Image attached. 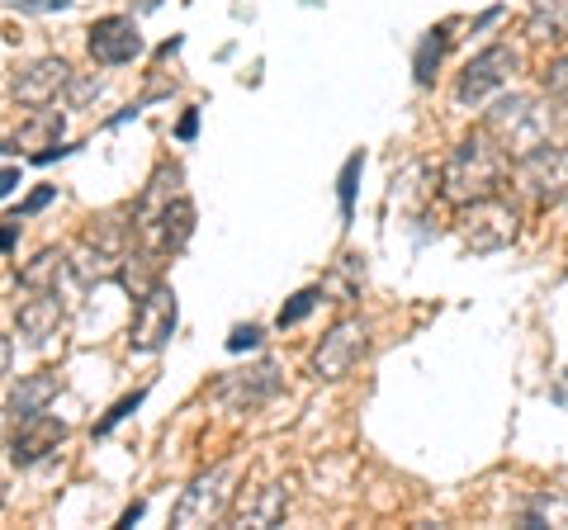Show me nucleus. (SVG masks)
Listing matches in <instances>:
<instances>
[{
    "instance_id": "nucleus-26",
    "label": "nucleus",
    "mask_w": 568,
    "mask_h": 530,
    "mask_svg": "<svg viewBox=\"0 0 568 530\" xmlns=\"http://www.w3.org/2000/svg\"><path fill=\"white\" fill-rule=\"evenodd\" d=\"M361 156H351V162L342 166V218H351V204H355V175H361Z\"/></svg>"
},
{
    "instance_id": "nucleus-5",
    "label": "nucleus",
    "mask_w": 568,
    "mask_h": 530,
    "mask_svg": "<svg viewBox=\"0 0 568 530\" xmlns=\"http://www.w3.org/2000/svg\"><path fill=\"white\" fill-rule=\"evenodd\" d=\"M237 473H242L237 459H223V465L194 473L190 488L181 492V502H175V511H171V526L194 530V526H219V521H227L233 498H237Z\"/></svg>"
},
{
    "instance_id": "nucleus-22",
    "label": "nucleus",
    "mask_w": 568,
    "mask_h": 530,
    "mask_svg": "<svg viewBox=\"0 0 568 530\" xmlns=\"http://www.w3.org/2000/svg\"><path fill=\"white\" fill-rule=\"evenodd\" d=\"M446 43H450L446 29H432V33H426V43H422V52H417V85H432L436 62L446 58Z\"/></svg>"
},
{
    "instance_id": "nucleus-15",
    "label": "nucleus",
    "mask_w": 568,
    "mask_h": 530,
    "mask_svg": "<svg viewBox=\"0 0 568 530\" xmlns=\"http://www.w3.org/2000/svg\"><path fill=\"white\" fill-rule=\"evenodd\" d=\"M62 129H67V119L58 114V110H33V119L24 123L20 133L14 137H6V143H0V152H33V162H52V156H58L62 147Z\"/></svg>"
},
{
    "instance_id": "nucleus-7",
    "label": "nucleus",
    "mask_w": 568,
    "mask_h": 530,
    "mask_svg": "<svg viewBox=\"0 0 568 530\" xmlns=\"http://www.w3.org/2000/svg\"><path fill=\"white\" fill-rule=\"evenodd\" d=\"M511 185L536 208H549V204H564V190H568V152L564 147H536L511 162Z\"/></svg>"
},
{
    "instance_id": "nucleus-34",
    "label": "nucleus",
    "mask_w": 568,
    "mask_h": 530,
    "mask_svg": "<svg viewBox=\"0 0 568 530\" xmlns=\"http://www.w3.org/2000/svg\"><path fill=\"white\" fill-rule=\"evenodd\" d=\"M555 398H559V402H568V369H564L559 384H555Z\"/></svg>"
},
{
    "instance_id": "nucleus-36",
    "label": "nucleus",
    "mask_w": 568,
    "mask_h": 530,
    "mask_svg": "<svg viewBox=\"0 0 568 530\" xmlns=\"http://www.w3.org/2000/svg\"><path fill=\"white\" fill-rule=\"evenodd\" d=\"M564 204H568V190H564Z\"/></svg>"
},
{
    "instance_id": "nucleus-21",
    "label": "nucleus",
    "mask_w": 568,
    "mask_h": 530,
    "mask_svg": "<svg viewBox=\"0 0 568 530\" xmlns=\"http://www.w3.org/2000/svg\"><path fill=\"white\" fill-rule=\"evenodd\" d=\"M530 29H536V39H559L568 29V0H536Z\"/></svg>"
},
{
    "instance_id": "nucleus-28",
    "label": "nucleus",
    "mask_w": 568,
    "mask_h": 530,
    "mask_svg": "<svg viewBox=\"0 0 568 530\" xmlns=\"http://www.w3.org/2000/svg\"><path fill=\"white\" fill-rule=\"evenodd\" d=\"M256 342H261V327L246 323V327H237L233 337H227V350H246V346H256Z\"/></svg>"
},
{
    "instance_id": "nucleus-20",
    "label": "nucleus",
    "mask_w": 568,
    "mask_h": 530,
    "mask_svg": "<svg viewBox=\"0 0 568 530\" xmlns=\"http://www.w3.org/2000/svg\"><path fill=\"white\" fill-rule=\"evenodd\" d=\"M62 271H67V252H39L33 256L24 271H20V285L29 289V294H39V289H58V279H62Z\"/></svg>"
},
{
    "instance_id": "nucleus-16",
    "label": "nucleus",
    "mask_w": 568,
    "mask_h": 530,
    "mask_svg": "<svg viewBox=\"0 0 568 530\" xmlns=\"http://www.w3.org/2000/svg\"><path fill=\"white\" fill-rule=\"evenodd\" d=\"M14 317H20V337H24L29 346H48V342L62 332L67 308H62L58 289H39L33 298H24L20 313H14Z\"/></svg>"
},
{
    "instance_id": "nucleus-27",
    "label": "nucleus",
    "mask_w": 568,
    "mask_h": 530,
    "mask_svg": "<svg viewBox=\"0 0 568 530\" xmlns=\"http://www.w3.org/2000/svg\"><path fill=\"white\" fill-rule=\"evenodd\" d=\"M52 194H58L52 185H39V190H33L29 200L20 204V218H29V214H39V208H48V204H52Z\"/></svg>"
},
{
    "instance_id": "nucleus-31",
    "label": "nucleus",
    "mask_w": 568,
    "mask_h": 530,
    "mask_svg": "<svg viewBox=\"0 0 568 530\" xmlns=\"http://www.w3.org/2000/svg\"><path fill=\"white\" fill-rule=\"evenodd\" d=\"M14 233H20V214H14L6 227H0V252H10V246H14Z\"/></svg>"
},
{
    "instance_id": "nucleus-13",
    "label": "nucleus",
    "mask_w": 568,
    "mask_h": 530,
    "mask_svg": "<svg viewBox=\"0 0 568 530\" xmlns=\"http://www.w3.org/2000/svg\"><path fill=\"white\" fill-rule=\"evenodd\" d=\"M85 48H91V58L100 67H123L133 62L142 52V33H138V20L133 14H104L85 29Z\"/></svg>"
},
{
    "instance_id": "nucleus-3",
    "label": "nucleus",
    "mask_w": 568,
    "mask_h": 530,
    "mask_svg": "<svg viewBox=\"0 0 568 530\" xmlns=\"http://www.w3.org/2000/svg\"><path fill=\"white\" fill-rule=\"evenodd\" d=\"M484 133L511 156V162H517V156L549 143V110L530 95H503L484 114Z\"/></svg>"
},
{
    "instance_id": "nucleus-17",
    "label": "nucleus",
    "mask_w": 568,
    "mask_h": 530,
    "mask_svg": "<svg viewBox=\"0 0 568 530\" xmlns=\"http://www.w3.org/2000/svg\"><path fill=\"white\" fill-rule=\"evenodd\" d=\"M175 194H185V190H181V166H162V171H156L152 181H148V190H142V200L133 204V237L148 233V227L162 218V208L175 200Z\"/></svg>"
},
{
    "instance_id": "nucleus-9",
    "label": "nucleus",
    "mask_w": 568,
    "mask_h": 530,
    "mask_svg": "<svg viewBox=\"0 0 568 530\" xmlns=\"http://www.w3.org/2000/svg\"><path fill=\"white\" fill-rule=\"evenodd\" d=\"M521 67V52L511 48V43H493V48H484V52H474V58L465 62V72H459V81H455V100L465 104H484L497 85H503L511 72Z\"/></svg>"
},
{
    "instance_id": "nucleus-32",
    "label": "nucleus",
    "mask_w": 568,
    "mask_h": 530,
    "mask_svg": "<svg viewBox=\"0 0 568 530\" xmlns=\"http://www.w3.org/2000/svg\"><path fill=\"white\" fill-rule=\"evenodd\" d=\"M14 185H20V171H14V166H6V171H0V200H6V194H10Z\"/></svg>"
},
{
    "instance_id": "nucleus-23",
    "label": "nucleus",
    "mask_w": 568,
    "mask_h": 530,
    "mask_svg": "<svg viewBox=\"0 0 568 530\" xmlns=\"http://www.w3.org/2000/svg\"><path fill=\"white\" fill-rule=\"evenodd\" d=\"M317 298H323L317 289H298V294L290 298V304L280 308V317H275V323H280V327H294V323H304V317L317 308Z\"/></svg>"
},
{
    "instance_id": "nucleus-1",
    "label": "nucleus",
    "mask_w": 568,
    "mask_h": 530,
    "mask_svg": "<svg viewBox=\"0 0 568 530\" xmlns=\"http://www.w3.org/2000/svg\"><path fill=\"white\" fill-rule=\"evenodd\" d=\"M507 181H511V156L497 147L484 129H478L446 156L436 190H440V200H446L450 208H459V204L488 200V194H503Z\"/></svg>"
},
{
    "instance_id": "nucleus-24",
    "label": "nucleus",
    "mask_w": 568,
    "mask_h": 530,
    "mask_svg": "<svg viewBox=\"0 0 568 530\" xmlns=\"http://www.w3.org/2000/svg\"><path fill=\"white\" fill-rule=\"evenodd\" d=\"M142 398H148V394H142V388H138V394H129V398H119V402H114V408H110V412H104V417L95 421V436H110V431L119 427V421H123V417H133V412L142 408Z\"/></svg>"
},
{
    "instance_id": "nucleus-33",
    "label": "nucleus",
    "mask_w": 568,
    "mask_h": 530,
    "mask_svg": "<svg viewBox=\"0 0 568 530\" xmlns=\"http://www.w3.org/2000/svg\"><path fill=\"white\" fill-rule=\"evenodd\" d=\"M10 360H14V346H10V337H0V379L10 375Z\"/></svg>"
},
{
    "instance_id": "nucleus-2",
    "label": "nucleus",
    "mask_w": 568,
    "mask_h": 530,
    "mask_svg": "<svg viewBox=\"0 0 568 530\" xmlns=\"http://www.w3.org/2000/svg\"><path fill=\"white\" fill-rule=\"evenodd\" d=\"M455 233H459V246L474 252V256L507 252V246L521 237V208L507 204L503 194H488V200L459 204L455 208Z\"/></svg>"
},
{
    "instance_id": "nucleus-10",
    "label": "nucleus",
    "mask_w": 568,
    "mask_h": 530,
    "mask_svg": "<svg viewBox=\"0 0 568 530\" xmlns=\"http://www.w3.org/2000/svg\"><path fill=\"white\" fill-rule=\"evenodd\" d=\"M275 394H280V365L275 360H261L252 369H242V375H223L219 384H213V398L233 412H256Z\"/></svg>"
},
{
    "instance_id": "nucleus-30",
    "label": "nucleus",
    "mask_w": 568,
    "mask_h": 530,
    "mask_svg": "<svg viewBox=\"0 0 568 530\" xmlns=\"http://www.w3.org/2000/svg\"><path fill=\"white\" fill-rule=\"evenodd\" d=\"M71 0H20V10H33V14H43V10H67Z\"/></svg>"
},
{
    "instance_id": "nucleus-14",
    "label": "nucleus",
    "mask_w": 568,
    "mask_h": 530,
    "mask_svg": "<svg viewBox=\"0 0 568 530\" xmlns=\"http://www.w3.org/2000/svg\"><path fill=\"white\" fill-rule=\"evenodd\" d=\"M62 440H67V421L62 417H48V412L20 417L14 421V436H10V459L20 469H33V465H43Z\"/></svg>"
},
{
    "instance_id": "nucleus-29",
    "label": "nucleus",
    "mask_w": 568,
    "mask_h": 530,
    "mask_svg": "<svg viewBox=\"0 0 568 530\" xmlns=\"http://www.w3.org/2000/svg\"><path fill=\"white\" fill-rule=\"evenodd\" d=\"M194 133H200V110H185V119H181V129H175V137H181V143H190Z\"/></svg>"
},
{
    "instance_id": "nucleus-12",
    "label": "nucleus",
    "mask_w": 568,
    "mask_h": 530,
    "mask_svg": "<svg viewBox=\"0 0 568 530\" xmlns=\"http://www.w3.org/2000/svg\"><path fill=\"white\" fill-rule=\"evenodd\" d=\"M290 479H261L252 488H237L233 498V511H227V521L233 526H280L284 511H290Z\"/></svg>"
},
{
    "instance_id": "nucleus-4",
    "label": "nucleus",
    "mask_w": 568,
    "mask_h": 530,
    "mask_svg": "<svg viewBox=\"0 0 568 530\" xmlns=\"http://www.w3.org/2000/svg\"><path fill=\"white\" fill-rule=\"evenodd\" d=\"M133 246V223L119 218H100L95 227H85L77 237V246L67 252V271L81 279V285H104V279H119V265Z\"/></svg>"
},
{
    "instance_id": "nucleus-11",
    "label": "nucleus",
    "mask_w": 568,
    "mask_h": 530,
    "mask_svg": "<svg viewBox=\"0 0 568 530\" xmlns=\"http://www.w3.org/2000/svg\"><path fill=\"white\" fill-rule=\"evenodd\" d=\"M67 85H71V62L67 58H33L10 77V95L20 104H29V110H48Z\"/></svg>"
},
{
    "instance_id": "nucleus-35",
    "label": "nucleus",
    "mask_w": 568,
    "mask_h": 530,
    "mask_svg": "<svg viewBox=\"0 0 568 530\" xmlns=\"http://www.w3.org/2000/svg\"><path fill=\"white\" fill-rule=\"evenodd\" d=\"M0 507H6V483H0Z\"/></svg>"
},
{
    "instance_id": "nucleus-25",
    "label": "nucleus",
    "mask_w": 568,
    "mask_h": 530,
    "mask_svg": "<svg viewBox=\"0 0 568 530\" xmlns=\"http://www.w3.org/2000/svg\"><path fill=\"white\" fill-rule=\"evenodd\" d=\"M540 85H545V91L555 95V100H564V104H568V52L545 67V72H540Z\"/></svg>"
},
{
    "instance_id": "nucleus-6",
    "label": "nucleus",
    "mask_w": 568,
    "mask_h": 530,
    "mask_svg": "<svg viewBox=\"0 0 568 530\" xmlns=\"http://www.w3.org/2000/svg\"><path fill=\"white\" fill-rule=\"evenodd\" d=\"M365 356H369V323H361V317H342V323L313 346L308 375L317 384H342V379L355 375V365H361Z\"/></svg>"
},
{
    "instance_id": "nucleus-18",
    "label": "nucleus",
    "mask_w": 568,
    "mask_h": 530,
    "mask_svg": "<svg viewBox=\"0 0 568 530\" xmlns=\"http://www.w3.org/2000/svg\"><path fill=\"white\" fill-rule=\"evenodd\" d=\"M62 379L52 369H39V375H20V384L10 388V417H33V412H48V402L58 398Z\"/></svg>"
},
{
    "instance_id": "nucleus-19",
    "label": "nucleus",
    "mask_w": 568,
    "mask_h": 530,
    "mask_svg": "<svg viewBox=\"0 0 568 530\" xmlns=\"http://www.w3.org/2000/svg\"><path fill=\"white\" fill-rule=\"evenodd\" d=\"M521 526H530V530H568V492L564 488H540L536 498L526 502Z\"/></svg>"
},
{
    "instance_id": "nucleus-8",
    "label": "nucleus",
    "mask_w": 568,
    "mask_h": 530,
    "mask_svg": "<svg viewBox=\"0 0 568 530\" xmlns=\"http://www.w3.org/2000/svg\"><path fill=\"white\" fill-rule=\"evenodd\" d=\"M175 289L166 279H156L148 294H138V308H133V327H129V346L138 356H152V350H162L171 337H175Z\"/></svg>"
}]
</instances>
